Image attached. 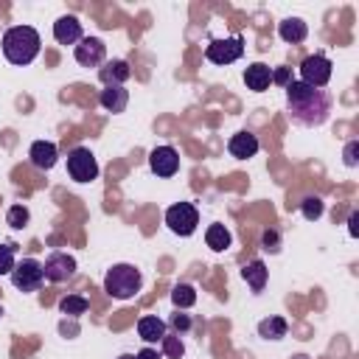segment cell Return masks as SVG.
Here are the masks:
<instances>
[{"label": "cell", "mask_w": 359, "mask_h": 359, "mask_svg": "<svg viewBox=\"0 0 359 359\" xmlns=\"http://www.w3.org/2000/svg\"><path fill=\"white\" fill-rule=\"evenodd\" d=\"M331 109H334V95L328 90L309 87L297 79L286 87V115L294 126H303V129L323 126Z\"/></svg>", "instance_id": "6da1fadb"}, {"label": "cell", "mask_w": 359, "mask_h": 359, "mask_svg": "<svg viewBox=\"0 0 359 359\" xmlns=\"http://www.w3.org/2000/svg\"><path fill=\"white\" fill-rule=\"evenodd\" d=\"M0 45H3V56L11 65H31L39 56L42 39H39L36 28H31V25H11L3 34V42Z\"/></svg>", "instance_id": "7a4b0ae2"}, {"label": "cell", "mask_w": 359, "mask_h": 359, "mask_svg": "<svg viewBox=\"0 0 359 359\" xmlns=\"http://www.w3.org/2000/svg\"><path fill=\"white\" fill-rule=\"evenodd\" d=\"M140 286H143V275L132 264H112V269H107V275H104V292L115 300L135 297L140 292Z\"/></svg>", "instance_id": "3957f363"}, {"label": "cell", "mask_w": 359, "mask_h": 359, "mask_svg": "<svg viewBox=\"0 0 359 359\" xmlns=\"http://www.w3.org/2000/svg\"><path fill=\"white\" fill-rule=\"evenodd\" d=\"M331 73H334V65L325 53H311L300 62V79L303 84L309 87H317V90H325V84L331 81Z\"/></svg>", "instance_id": "277c9868"}, {"label": "cell", "mask_w": 359, "mask_h": 359, "mask_svg": "<svg viewBox=\"0 0 359 359\" xmlns=\"http://www.w3.org/2000/svg\"><path fill=\"white\" fill-rule=\"evenodd\" d=\"M165 224H168V230H171L174 236L188 238V236H194L196 227H199V210H196L191 202H177V205H171V208L165 210Z\"/></svg>", "instance_id": "5b68a950"}, {"label": "cell", "mask_w": 359, "mask_h": 359, "mask_svg": "<svg viewBox=\"0 0 359 359\" xmlns=\"http://www.w3.org/2000/svg\"><path fill=\"white\" fill-rule=\"evenodd\" d=\"M67 174L73 182H93L98 177V160L87 146H76L67 151Z\"/></svg>", "instance_id": "8992f818"}, {"label": "cell", "mask_w": 359, "mask_h": 359, "mask_svg": "<svg viewBox=\"0 0 359 359\" xmlns=\"http://www.w3.org/2000/svg\"><path fill=\"white\" fill-rule=\"evenodd\" d=\"M241 53H244V39H241V36L210 39V42H208V48H205V59H208L210 65H219V67L238 62V59H241Z\"/></svg>", "instance_id": "52a82bcc"}, {"label": "cell", "mask_w": 359, "mask_h": 359, "mask_svg": "<svg viewBox=\"0 0 359 359\" xmlns=\"http://www.w3.org/2000/svg\"><path fill=\"white\" fill-rule=\"evenodd\" d=\"M42 280H45V269L36 258H22L11 269V283L20 292H36L42 286Z\"/></svg>", "instance_id": "ba28073f"}, {"label": "cell", "mask_w": 359, "mask_h": 359, "mask_svg": "<svg viewBox=\"0 0 359 359\" xmlns=\"http://www.w3.org/2000/svg\"><path fill=\"white\" fill-rule=\"evenodd\" d=\"M73 56L81 67H101L107 62V45L98 39V36H84L76 48H73Z\"/></svg>", "instance_id": "9c48e42d"}, {"label": "cell", "mask_w": 359, "mask_h": 359, "mask_svg": "<svg viewBox=\"0 0 359 359\" xmlns=\"http://www.w3.org/2000/svg\"><path fill=\"white\" fill-rule=\"evenodd\" d=\"M149 168L157 177H174L180 171V154L174 146H154L149 151Z\"/></svg>", "instance_id": "30bf717a"}, {"label": "cell", "mask_w": 359, "mask_h": 359, "mask_svg": "<svg viewBox=\"0 0 359 359\" xmlns=\"http://www.w3.org/2000/svg\"><path fill=\"white\" fill-rule=\"evenodd\" d=\"M42 269H45V278L50 283H62V280H70L76 275V258L67 252H50L45 258Z\"/></svg>", "instance_id": "8fae6325"}, {"label": "cell", "mask_w": 359, "mask_h": 359, "mask_svg": "<svg viewBox=\"0 0 359 359\" xmlns=\"http://www.w3.org/2000/svg\"><path fill=\"white\" fill-rule=\"evenodd\" d=\"M53 39H56L59 45H73V48H76V45L84 39L79 17H76V14H62V17L53 22Z\"/></svg>", "instance_id": "7c38bea8"}, {"label": "cell", "mask_w": 359, "mask_h": 359, "mask_svg": "<svg viewBox=\"0 0 359 359\" xmlns=\"http://www.w3.org/2000/svg\"><path fill=\"white\" fill-rule=\"evenodd\" d=\"M28 160H31L34 168L50 171L56 165V160H59V149H56L53 140H34L31 149H28Z\"/></svg>", "instance_id": "4fadbf2b"}, {"label": "cell", "mask_w": 359, "mask_h": 359, "mask_svg": "<svg viewBox=\"0 0 359 359\" xmlns=\"http://www.w3.org/2000/svg\"><path fill=\"white\" fill-rule=\"evenodd\" d=\"M258 149H261L258 137H255L252 132H247V129L236 132V135L227 140V151H230V157H236V160H247V157H255V154H258Z\"/></svg>", "instance_id": "5bb4252c"}, {"label": "cell", "mask_w": 359, "mask_h": 359, "mask_svg": "<svg viewBox=\"0 0 359 359\" xmlns=\"http://www.w3.org/2000/svg\"><path fill=\"white\" fill-rule=\"evenodd\" d=\"M129 76H132V70H129V62H123V59H109L98 67V79L104 87H123V81Z\"/></svg>", "instance_id": "9a60e30c"}, {"label": "cell", "mask_w": 359, "mask_h": 359, "mask_svg": "<svg viewBox=\"0 0 359 359\" xmlns=\"http://www.w3.org/2000/svg\"><path fill=\"white\" fill-rule=\"evenodd\" d=\"M244 84H247V90H252V93L269 90V84H272V67H266L264 62L247 65V67H244Z\"/></svg>", "instance_id": "2e32d148"}, {"label": "cell", "mask_w": 359, "mask_h": 359, "mask_svg": "<svg viewBox=\"0 0 359 359\" xmlns=\"http://www.w3.org/2000/svg\"><path fill=\"white\" fill-rule=\"evenodd\" d=\"M278 36L283 42H289V45H300L309 36V25L300 17H286V20L278 22Z\"/></svg>", "instance_id": "e0dca14e"}, {"label": "cell", "mask_w": 359, "mask_h": 359, "mask_svg": "<svg viewBox=\"0 0 359 359\" xmlns=\"http://www.w3.org/2000/svg\"><path fill=\"white\" fill-rule=\"evenodd\" d=\"M241 278H244V283L252 292H264V286L269 280V269H266V264L261 258H255V261H250V264L241 266Z\"/></svg>", "instance_id": "ac0fdd59"}, {"label": "cell", "mask_w": 359, "mask_h": 359, "mask_svg": "<svg viewBox=\"0 0 359 359\" xmlns=\"http://www.w3.org/2000/svg\"><path fill=\"white\" fill-rule=\"evenodd\" d=\"M165 334H168V325L157 314H146V317L137 320V337L143 342H160Z\"/></svg>", "instance_id": "d6986e66"}, {"label": "cell", "mask_w": 359, "mask_h": 359, "mask_svg": "<svg viewBox=\"0 0 359 359\" xmlns=\"http://www.w3.org/2000/svg\"><path fill=\"white\" fill-rule=\"evenodd\" d=\"M98 101H101V107H104L107 112L118 115V112H123L126 104H129V90H123V87H104V90L98 93Z\"/></svg>", "instance_id": "ffe728a7"}, {"label": "cell", "mask_w": 359, "mask_h": 359, "mask_svg": "<svg viewBox=\"0 0 359 359\" xmlns=\"http://www.w3.org/2000/svg\"><path fill=\"white\" fill-rule=\"evenodd\" d=\"M205 244L213 250V252H224L230 244H233V236H230V230L224 227V224H208V230H205Z\"/></svg>", "instance_id": "44dd1931"}, {"label": "cell", "mask_w": 359, "mask_h": 359, "mask_svg": "<svg viewBox=\"0 0 359 359\" xmlns=\"http://www.w3.org/2000/svg\"><path fill=\"white\" fill-rule=\"evenodd\" d=\"M286 331H289V323H286L283 317H266V320H261V323H258V337L272 339V342L283 339V337H286Z\"/></svg>", "instance_id": "7402d4cb"}, {"label": "cell", "mask_w": 359, "mask_h": 359, "mask_svg": "<svg viewBox=\"0 0 359 359\" xmlns=\"http://www.w3.org/2000/svg\"><path fill=\"white\" fill-rule=\"evenodd\" d=\"M171 303H174L177 309H191V306L196 303V289H194L191 283H177V286L171 289Z\"/></svg>", "instance_id": "603a6c76"}, {"label": "cell", "mask_w": 359, "mask_h": 359, "mask_svg": "<svg viewBox=\"0 0 359 359\" xmlns=\"http://www.w3.org/2000/svg\"><path fill=\"white\" fill-rule=\"evenodd\" d=\"M87 309H90V303H87L84 294H67V297L59 300V311L67 314V317H79V314H84Z\"/></svg>", "instance_id": "cb8c5ba5"}, {"label": "cell", "mask_w": 359, "mask_h": 359, "mask_svg": "<svg viewBox=\"0 0 359 359\" xmlns=\"http://www.w3.org/2000/svg\"><path fill=\"white\" fill-rule=\"evenodd\" d=\"M28 219H31V213H28L25 205H11V208L6 210V224L14 227V230H22V227L28 224Z\"/></svg>", "instance_id": "d4e9b609"}, {"label": "cell", "mask_w": 359, "mask_h": 359, "mask_svg": "<svg viewBox=\"0 0 359 359\" xmlns=\"http://www.w3.org/2000/svg\"><path fill=\"white\" fill-rule=\"evenodd\" d=\"M280 247H283L280 230H278V227H266V230L261 233V250L269 252V255H275V252H280Z\"/></svg>", "instance_id": "484cf974"}, {"label": "cell", "mask_w": 359, "mask_h": 359, "mask_svg": "<svg viewBox=\"0 0 359 359\" xmlns=\"http://www.w3.org/2000/svg\"><path fill=\"white\" fill-rule=\"evenodd\" d=\"M160 342H163V353H165L168 359H182L185 345H182V339H180L177 334H165Z\"/></svg>", "instance_id": "4316f807"}, {"label": "cell", "mask_w": 359, "mask_h": 359, "mask_svg": "<svg viewBox=\"0 0 359 359\" xmlns=\"http://www.w3.org/2000/svg\"><path fill=\"white\" fill-rule=\"evenodd\" d=\"M17 264V250L14 244H0V275H11Z\"/></svg>", "instance_id": "83f0119b"}, {"label": "cell", "mask_w": 359, "mask_h": 359, "mask_svg": "<svg viewBox=\"0 0 359 359\" xmlns=\"http://www.w3.org/2000/svg\"><path fill=\"white\" fill-rule=\"evenodd\" d=\"M300 210H303V216H306L309 222H314V219L323 216V199H320V196H306V199L300 202Z\"/></svg>", "instance_id": "f1b7e54d"}, {"label": "cell", "mask_w": 359, "mask_h": 359, "mask_svg": "<svg viewBox=\"0 0 359 359\" xmlns=\"http://www.w3.org/2000/svg\"><path fill=\"white\" fill-rule=\"evenodd\" d=\"M165 325H171L174 334L182 337V334H188V331L194 328V320H191V314H180V311H177V314H171V320H168Z\"/></svg>", "instance_id": "f546056e"}, {"label": "cell", "mask_w": 359, "mask_h": 359, "mask_svg": "<svg viewBox=\"0 0 359 359\" xmlns=\"http://www.w3.org/2000/svg\"><path fill=\"white\" fill-rule=\"evenodd\" d=\"M342 160H345V165H348V168H353V165L359 163V140H351V143L345 146Z\"/></svg>", "instance_id": "4dcf8cb0"}, {"label": "cell", "mask_w": 359, "mask_h": 359, "mask_svg": "<svg viewBox=\"0 0 359 359\" xmlns=\"http://www.w3.org/2000/svg\"><path fill=\"white\" fill-rule=\"evenodd\" d=\"M292 81H294V79H292L289 67H275V70H272V84H280V87L286 90Z\"/></svg>", "instance_id": "1f68e13d"}, {"label": "cell", "mask_w": 359, "mask_h": 359, "mask_svg": "<svg viewBox=\"0 0 359 359\" xmlns=\"http://www.w3.org/2000/svg\"><path fill=\"white\" fill-rule=\"evenodd\" d=\"M135 359H160V353H157L154 348H149V345H146V348H140V351L135 353Z\"/></svg>", "instance_id": "d6a6232c"}, {"label": "cell", "mask_w": 359, "mask_h": 359, "mask_svg": "<svg viewBox=\"0 0 359 359\" xmlns=\"http://www.w3.org/2000/svg\"><path fill=\"white\" fill-rule=\"evenodd\" d=\"M356 219H359V213L353 210V213L348 216V233H351V236H356Z\"/></svg>", "instance_id": "836d02e7"}, {"label": "cell", "mask_w": 359, "mask_h": 359, "mask_svg": "<svg viewBox=\"0 0 359 359\" xmlns=\"http://www.w3.org/2000/svg\"><path fill=\"white\" fill-rule=\"evenodd\" d=\"M118 359H135V356H132V353H121Z\"/></svg>", "instance_id": "e575fe53"}, {"label": "cell", "mask_w": 359, "mask_h": 359, "mask_svg": "<svg viewBox=\"0 0 359 359\" xmlns=\"http://www.w3.org/2000/svg\"><path fill=\"white\" fill-rule=\"evenodd\" d=\"M0 317H3V306H0Z\"/></svg>", "instance_id": "d590c367"}]
</instances>
